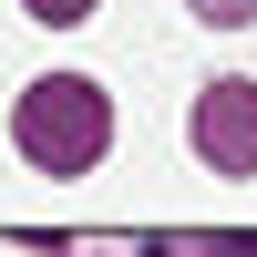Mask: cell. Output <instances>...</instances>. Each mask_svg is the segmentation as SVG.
I'll return each mask as SVG.
<instances>
[{"label": "cell", "mask_w": 257, "mask_h": 257, "mask_svg": "<svg viewBox=\"0 0 257 257\" xmlns=\"http://www.w3.org/2000/svg\"><path fill=\"white\" fill-rule=\"evenodd\" d=\"M11 134H21V155H31V165H52V175H82V165L113 144L103 82H82V72H52V82H31V93L11 103Z\"/></svg>", "instance_id": "obj_1"}, {"label": "cell", "mask_w": 257, "mask_h": 257, "mask_svg": "<svg viewBox=\"0 0 257 257\" xmlns=\"http://www.w3.org/2000/svg\"><path fill=\"white\" fill-rule=\"evenodd\" d=\"M196 155L226 165V175L257 165V82H206V103H196Z\"/></svg>", "instance_id": "obj_2"}, {"label": "cell", "mask_w": 257, "mask_h": 257, "mask_svg": "<svg viewBox=\"0 0 257 257\" xmlns=\"http://www.w3.org/2000/svg\"><path fill=\"white\" fill-rule=\"evenodd\" d=\"M196 21H216V31H237V21H257V0H196Z\"/></svg>", "instance_id": "obj_3"}, {"label": "cell", "mask_w": 257, "mask_h": 257, "mask_svg": "<svg viewBox=\"0 0 257 257\" xmlns=\"http://www.w3.org/2000/svg\"><path fill=\"white\" fill-rule=\"evenodd\" d=\"M31 21H52V31H62V21H93V0H31Z\"/></svg>", "instance_id": "obj_4"}, {"label": "cell", "mask_w": 257, "mask_h": 257, "mask_svg": "<svg viewBox=\"0 0 257 257\" xmlns=\"http://www.w3.org/2000/svg\"><path fill=\"white\" fill-rule=\"evenodd\" d=\"M216 257H257V237H237V226H226V237H206Z\"/></svg>", "instance_id": "obj_5"}]
</instances>
